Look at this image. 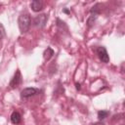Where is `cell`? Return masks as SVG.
<instances>
[{"label":"cell","mask_w":125,"mask_h":125,"mask_svg":"<svg viewBox=\"0 0 125 125\" xmlns=\"http://www.w3.org/2000/svg\"><path fill=\"white\" fill-rule=\"evenodd\" d=\"M18 24H19V28L21 34L28 31L30 24H31V19H30L29 14L27 13L21 14L18 19Z\"/></svg>","instance_id":"cell-1"},{"label":"cell","mask_w":125,"mask_h":125,"mask_svg":"<svg viewBox=\"0 0 125 125\" xmlns=\"http://www.w3.org/2000/svg\"><path fill=\"white\" fill-rule=\"evenodd\" d=\"M40 92L39 89L34 88V87H28V88H24L21 92V100H26L29 99L35 95H37Z\"/></svg>","instance_id":"cell-2"},{"label":"cell","mask_w":125,"mask_h":125,"mask_svg":"<svg viewBox=\"0 0 125 125\" xmlns=\"http://www.w3.org/2000/svg\"><path fill=\"white\" fill-rule=\"evenodd\" d=\"M47 21H48V16L46 14L38 15L33 20V25L37 28H43L46 25Z\"/></svg>","instance_id":"cell-3"},{"label":"cell","mask_w":125,"mask_h":125,"mask_svg":"<svg viewBox=\"0 0 125 125\" xmlns=\"http://www.w3.org/2000/svg\"><path fill=\"white\" fill-rule=\"evenodd\" d=\"M21 83H22V77H21V71L19 69H17L16 72H15V74H14V76H13V78L10 81L9 86H10L11 89H15V88L19 87Z\"/></svg>","instance_id":"cell-4"},{"label":"cell","mask_w":125,"mask_h":125,"mask_svg":"<svg viewBox=\"0 0 125 125\" xmlns=\"http://www.w3.org/2000/svg\"><path fill=\"white\" fill-rule=\"evenodd\" d=\"M96 53L99 57V59L102 61V62H104V63H107L109 62V57H108V54H107V51L104 47L103 46H99L97 47L96 49Z\"/></svg>","instance_id":"cell-5"},{"label":"cell","mask_w":125,"mask_h":125,"mask_svg":"<svg viewBox=\"0 0 125 125\" xmlns=\"http://www.w3.org/2000/svg\"><path fill=\"white\" fill-rule=\"evenodd\" d=\"M30 7H31V10L33 12H36L37 13V12H40V11L43 10L44 3L41 0H33L30 3Z\"/></svg>","instance_id":"cell-6"},{"label":"cell","mask_w":125,"mask_h":125,"mask_svg":"<svg viewBox=\"0 0 125 125\" xmlns=\"http://www.w3.org/2000/svg\"><path fill=\"white\" fill-rule=\"evenodd\" d=\"M11 122L13 123V124H19V123H21V115L20 114V112H18V111H14L12 114H11Z\"/></svg>","instance_id":"cell-7"},{"label":"cell","mask_w":125,"mask_h":125,"mask_svg":"<svg viewBox=\"0 0 125 125\" xmlns=\"http://www.w3.org/2000/svg\"><path fill=\"white\" fill-rule=\"evenodd\" d=\"M53 55H54V50H53L52 48L48 47V48L44 51V53H43V58H44L45 61H49V60L53 57Z\"/></svg>","instance_id":"cell-8"},{"label":"cell","mask_w":125,"mask_h":125,"mask_svg":"<svg viewBox=\"0 0 125 125\" xmlns=\"http://www.w3.org/2000/svg\"><path fill=\"white\" fill-rule=\"evenodd\" d=\"M97 18H98V15L90 14V16H89V18H88V20H87V26H88L89 28L92 27V26L94 25V23H95Z\"/></svg>","instance_id":"cell-9"},{"label":"cell","mask_w":125,"mask_h":125,"mask_svg":"<svg viewBox=\"0 0 125 125\" xmlns=\"http://www.w3.org/2000/svg\"><path fill=\"white\" fill-rule=\"evenodd\" d=\"M101 7L102 5L100 3H97L96 5H94L92 7V9L90 10V14H95V15H99L101 13Z\"/></svg>","instance_id":"cell-10"},{"label":"cell","mask_w":125,"mask_h":125,"mask_svg":"<svg viewBox=\"0 0 125 125\" xmlns=\"http://www.w3.org/2000/svg\"><path fill=\"white\" fill-rule=\"evenodd\" d=\"M57 26H58V28L60 30H62V31L65 30V31H67V25L65 24L64 21H61L60 19H57Z\"/></svg>","instance_id":"cell-11"},{"label":"cell","mask_w":125,"mask_h":125,"mask_svg":"<svg viewBox=\"0 0 125 125\" xmlns=\"http://www.w3.org/2000/svg\"><path fill=\"white\" fill-rule=\"evenodd\" d=\"M108 115H109V111H108V110H99V111H98V118H99L100 120L105 119Z\"/></svg>","instance_id":"cell-12"},{"label":"cell","mask_w":125,"mask_h":125,"mask_svg":"<svg viewBox=\"0 0 125 125\" xmlns=\"http://www.w3.org/2000/svg\"><path fill=\"white\" fill-rule=\"evenodd\" d=\"M4 36H5V28L4 25L0 22V39H2Z\"/></svg>","instance_id":"cell-13"},{"label":"cell","mask_w":125,"mask_h":125,"mask_svg":"<svg viewBox=\"0 0 125 125\" xmlns=\"http://www.w3.org/2000/svg\"><path fill=\"white\" fill-rule=\"evenodd\" d=\"M92 125H105L104 122H102V121H98V122H95V123H93Z\"/></svg>","instance_id":"cell-14"},{"label":"cell","mask_w":125,"mask_h":125,"mask_svg":"<svg viewBox=\"0 0 125 125\" xmlns=\"http://www.w3.org/2000/svg\"><path fill=\"white\" fill-rule=\"evenodd\" d=\"M75 87H76L77 90H80V89H81V85H80V83H75Z\"/></svg>","instance_id":"cell-15"},{"label":"cell","mask_w":125,"mask_h":125,"mask_svg":"<svg viewBox=\"0 0 125 125\" xmlns=\"http://www.w3.org/2000/svg\"><path fill=\"white\" fill-rule=\"evenodd\" d=\"M62 12H63V13H65V14H69V13H70V12H69V11H68L66 8H64V9L62 10Z\"/></svg>","instance_id":"cell-16"}]
</instances>
